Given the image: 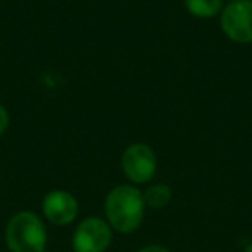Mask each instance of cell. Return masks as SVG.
<instances>
[{
	"mask_svg": "<svg viewBox=\"0 0 252 252\" xmlns=\"http://www.w3.org/2000/svg\"><path fill=\"white\" fill-rule=\"evenodd\" d=\"M144 192L137 185H118L109 190L104 200L105 221L112 231L128 235L138 230L145 216Z\"/></svg>",
	"mask_w": 252,
	"mask_h": 252,
	"instance_id": "1",
	"label": "cell"
},
{
	"mask_svg": "<svg viewBox=\"0 0 252 252\" xmlns=\"http://www.w3.org/2000/svg\"><path fill=\"white\" fill-rule=\"evenodd\" d=\"M47 226L33 211H19L12 214L5 224V245L11 252H45Z\"/></svg>",
	"mask_w": 252,
	"mask_h": 252,
	"instance_id": "2",
	"label": "cell"
},
{
	"mask_svg": "<svg viewBox=\"0 0 252 252\" xmlns=\"http://www.w3.org/2000/svg\"><path fill=\"white\" fill-rule=\"evenodd\" d=\"M112 233L105 218L88 216L76 224L71 245L74 252H105L112 244Z\"/></svg>",
	"mask_w": 252,
	"mask_h": 252,
	"instance_id": "3",
	"label": "cell"
},
{
	"mask_svg": "<svg viewBox=\"0 0 252 252\" xmlns=\"http://www.w3.org/2000/svg\"><path fill=\"white\" fill-rule=\"evenodd\" d=\"M221 32L235 43H252V0H230L220 14Z\"/></svg>",
	"mask_w": 252,
	"mask_h": 252,
	"instance_id": "4",
	"label": "cell"
},
{
	"mask_svg": "<svg viewBox=\"0 0 252 252\" xmlns=\"http://www.w3.org/2000/svg\"><path fill=\"white\" fill-rule=\"evenodd\" d=\"M123 175L130 180L131 185H144L154 178L158 171V158L147 144H131L121 156Z\"/></svg>",
	"mask_w": 252,
	"mask_h": 252,
	"instance_id": "5",
	"label": "cell"
},
{
	"mask_svg": "<svg viewBox=\"0 0 252 252\" xmlns=\"http://www.w3.org/2000/svg\"><path fill=\"white\" fill-rule=\"evenodd\" d=\"M43 218L54 226H67L78 218L80 204L67 190H52L42 200Z\"/></svg>",
	"mask_w": 252,
	"mask_h": 252,
	"instance_id": "6",
	"label": "cell"
},
{
	"mask_svg": "<svg viewBox=\"0 0 252 252\" xmlns=\"http://www.w3.org/2000/svg\"><path fill=\"white\" fill-rule=\"evenodd\" d=\"M224 0H185L187 11L199 19H209L221 14Z\"/></svg>",
	"mask_w": 252,
	"mask_h": 252,
	"instance_id": "7",
	"label": "cell"
},
{
	"mask_svg": "<svg viewBox=\"0 0 252 252\" xmlns=\"http://www.w3.org/2000/svg\"><path fill=\"white\" fill-rule=\"evenodd\" d=\"M173 192L166 183H154L147 190H144L145 206L152 209H162L171 202Z\"/></svg>",
	"mask_w": 252,
	"mask_h": 252,
	"instance_id": "8",
	"label": "cell"
},
{
	"mask_svg": "<svg viewBox=\"0 0 252 252\" xmlns=\"http://www.w3.org/2000/svg\"><path fill=\"white\" fill-rule=\"evenodd\" d=\"M9 121H11V118H9L7 109L0 104V137H2V135L5 133V130L9 128Z\"/></svg>",
	"mask_w": 252,
	"mask_h": 252,
	"instance_id": "9",
	"label": "cell"
},
{
	"mask_svg": "<svg viewBox=\"0 0 252 252\" xmlns=\"http://www.w3.org/2000/svg\"><path fill=\"white\" fill-rule=\"evenodd\" d=\"M137 252H171L168 247L164 245H159V244H151V245H145V247L138 249Z\"/></svg>",
	"mask_w": 252,
	"mask_h": 252,
	"instance_id": "10",
	"label": "cell"
},
{
	"mask_svg": "<svg viewBox=\"0 0 252 252\" xmlns=\"http://www.w3.org/2000/svg\"><path fill=\"white\" fill-rule=\"evenodd\" d=\"M244 252H252V242H251V244L247 245V247L244 249Z\"/></svg>",
	"mask_w": 252,
	"mask_h": 252,
	"instance_id": "11",
	"label": "cell"
},
{
	"mask_svg": "<svg viewBox=\"0 0 252 252\" xmlns=\"http://www.w3.org/2000/svg\"><path fill=\"white\" fill-rule=\"evenodd\" d=\"M45 252H50V251H45Z\"/></svg>",
	"mask_w": 252,
	"mask_h": 252,
	"instance_id": "12",
	"label": "cell"
}]
</instances>
